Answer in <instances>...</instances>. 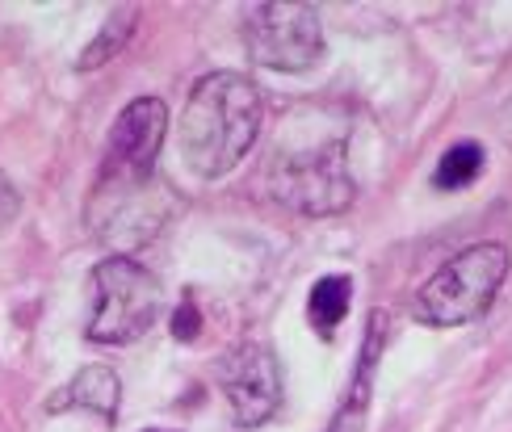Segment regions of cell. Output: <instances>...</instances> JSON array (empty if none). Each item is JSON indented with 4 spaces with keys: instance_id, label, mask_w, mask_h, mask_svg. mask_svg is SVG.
Segmentation results:
<instances>
[{
    "instance_id": "6da1fadb",
    "label": "cell",
    "mask_w": 512,
    "mask_h": 432,
    "mask_svg": "<svg viewBox=\"0 0 512 432\" xmlns=\"http://www.w3.org/2000/svg\"><path fill=\"white\" fill-rule=\"evenodd\" d=\"M265 97L244 72H210L194 84L181 114V156L189 172L215 181L236 168L261 135Z\"/></svg>"
},
{
    "instance_id": "7a4b0ae2",
    "label": "cell",
    "mask_w": 512,
    "mask_h": 432,
    "mask_svg": "<svg viewBox=\"0 0 512 432\" xmlns=\"http://www.w3.org/2000/svg\"><path fill=\"white\" fill-rule=\"evenodd\" d=\"M508 277V248L483 240L450 256L429 282L416 290V315L433 328H462L492 311V302Z\"/></svg>"
},
{
    "instance_id": "3957f363",
    "label": "cell",
    "mask_w": 512,
    "mask_h": 432,
    "mask_svg": "<svg viewBox=\"0 0 512 432\" xmlns=\"http://www.w3.org/2000/svg\"><path fill=\"white\" fill-rule=\"evenodd\" d=\"M97 307L84 336L93 344H131L164 311V290L135 256H105L93 269Z\"/></svg>"
},
{
    "instance_id": "277c9868",
    "label": "cell",
    "mask_w": 512,
    "mask_h": 432,
    "mask_svg": "<svg viewBox=\"0 0 512 432\" xmlns=\"http://www.w3.org/2000/svg\"><path fill=\"white\" fill-rule=\"evenodd\" d=\"M273 198L294 214H307V219H328L353 206V177H349V151L345 139L336 143H315V147H298L277 156L273 172H269Z\"/></svg>"
},
{
    "instance_id": "5b68a950",
    "label": "cell",
    "mask_w": 512,
    "mask_h": 432,
    "mask_svg": "<svg viewBox=\"0 0 512 432\" xmlns=\"http://www.w3.org/2000/svg\"><path fill=\"white\" fill-rule=\"evenodd\" d=\"M244 51L256 68L269 72H307L324 55V30H319L315 5H290V0H265L244 13Z\"/></svg>"
},
{
    "instance_id": "8992f818",
    "label": "cell",
    "mask_w": 512,
    "mask_h": 432,
    "mask_svg": "<svg viewBox=\"0 0 512 432\" xmlns=\"http://www.w3.org/2000/svg\"><path fill=\"white\" fill-rule=\"evenodd\" d=\"M215 382L240 428H261L282 407V361L269 344L244 340L215 361Z\"/></svg>"
},
{
    "instance_id": "52a82bcc",
    "label": "cell",
    "mask_w": 512,
    "mask_h": 432,
    "mask_svg": "<svg viewBox=\"0 0 512 432\" xmlns=\"http://www.w3.org/2000/svg\"><path fill=\"white\" fill-rule=\"evenodd\" d=\"M168 135V105L160 97H139L118 114L105 143L101 181L105 185H143L152 181L160 147Z\"/></svg>"
},
{
    "instance_id": "ba28073f",
    "label": "cell",
    "mask_w": 512,
    "mask_h": 432,
    "mask_svg": "<svg viewBox=\"0 0 512 432\" xmlns=\"http://www.w3.org/2000/svg\"><path fill=\"white\" fill-rule=\"evenodd\" d=\"M382 344H387V311L370 315V332L361 340V357L349 382V395L340 403V412L332 420L328 432H366V416H370V399H374V370L382 361Z\"/></svg>"
},
{
    "instance_id": "9c48e42d",
    "label": "cell",
    "mask_w": 512,
    "mask_h": 432,
    "mask_svg": "<svg viewBox=\"0 0 512 432\" xmlns=\"http://www.w3.org/2000/svg\"><path fill=\"white\" fill-rule=\"evenodd\" d=\"M118 399H122V386H118V374L110 370V365H84L63 391H55L47 399V412L59 416V412H72V407H84L89 416L114 420Z\"/></svg>"
},
{
    "instance_id": "30bf717a",
    "label": "cell",
    "mask_w": 512,
    "mask_h": 432,
    "mask_svg": "<svg viewBox=\"0 0 512 432\" xmlns=\"http://www.w3.org/2000/svg\"><path fill=\"white\" fill-rule=\"evenodd\" d=\"M349 302H353V277L345 273H332V277H319L311 286L307 298V319L319 336H332L340 328V319L349 315Z\"/></svg>"
},
{
    "instance_id": "8fae6325",
    "label": "cell",
    "mask_w": 512,
    "mask_h": 432,
    "mask_svg": "<svg viewBox=\"0 0 512 432\" xmlns=\"http://www.w3.org/2000/svg\"><path fill=\"white\" fill-rule=\"evenodd\" d=\"M479 172H483V147L475 139H462L454 147H445V156L433 168V185L445 189V193H454V189L475 185Z\"/></svg>"
},
{
    "instance_id": "7c38bea8",
    "label": "cell",
    "mask_w": 512,
    "mask_h": 432,
    "mask_svg": "<svg viewBox=\"0 0 512 432\" xmlns=\"http://www.w3.org/2000/svg\"><path fill=\"white\" fill-rule=\"evenodd\" d=\"M135 26H139V9L131 5V9H114L110 13V21L101 26V34L89 42V51L80 55V72H93V68H101V63H110L126 42H131V34H135Z\"/></svg>"
},
{
    "instance_id": "4fadbf2b",
    "label": "cell",
    "mask_w": 512,
    "mask_h": 432,
    "mask_svg": "<svg viewBox=\"0 0 512 432\" xmlns=\"http://www.w3.org/2000/svg\"><path fill=\"white\" fill-rule=\"evenodd\" d=\"M168 328H173L177 340H194V336L202 332V315H198V307H194V298H185V302H181L177 315L168 319Z\"/></svg>"
},
{
    "instance_id": "5bb4252c",
    "label": "cell",
    "mask_w": 512,
    "mask_h": 432,
    "mask_svg": "<svg viewBox=\"0 0 512 432\" xmlns=\"http://www.w3.org/2000/svg\"><path fill=\"white\" fill-rule=\"evenodd\" d=\"M17 210H21V193L13 189V181L5 177V172H0V231L17 219Z\"/></svg>"
}]
</instances>
